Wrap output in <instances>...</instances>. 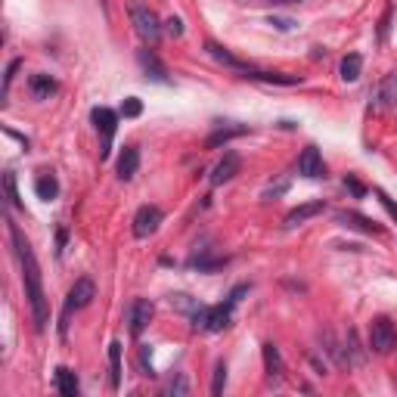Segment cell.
I'll use <instances>...</instances> for the list:
<instances>
[{"label": "cell", "mask_w": 397, "mask_h": 397, "mask_svg": "<svg viewBox=\"0 0 397 397\" xmlns=\"http://www.w3.org/2000/svg\"><path fill=\"white\" fill-rule=\"evenodd\" d=\"M267 4H301V0H267Z\"/></svg>", "instance_id": "35"}, {"label": "cell", "mask_w": 397, "mask_h": 397, "mask_svg": "<svg viewBox=\"0 0 397 397\" xmlns=\"http://www.w3.org/2000/svg\"><path fill=\"white\" fill-rule=\"evenodd\" d=\"M239 168H242L239 152H224V158L214 165V171H211V187H221V183L233 180V177L239 174Z\"/></svg>", "instance_id": "9"}, {"label": "cell", "mask_w": 397, "mask_h": 397, "mask_svg": "<svg viewBox=\"0 0 397 397\" xmlns=\"http://www.w3.org/2000/svg\"><path fill=\"white\" fill-rule=\"evenodd\" d=\"M205 50H208V56H214L217 62L230 65V69H236V72H251V65H249V62H242L239 56H233L230 50H227V47H221V44H217V40H208V44H205Z\"/></svg>", "instance_id": "11"}, {"label": "cell", "mask_w": 397, "mask_h": 397, "mask_svg": "<svg viewBox=\"0 0 397 397\" xmlns=\"http://www.w3.org/2000/svg\"><path fill=\"white\" fill-rule=\"evenodd\" d=\"M242 134H249L246 124H227V128H217L205 140V149H217V146H224V143H230L233 137H242Z\"/></svg>", "instance_id": "15"}, {"label": "cell", "mask_w": 397, "mask_h": 397, "mask_svg": "<svg viewBox=\"0 0 397 397\" xmlns=\"http://www.w3.org/2000/svg\"><path fill=\"white\" fill-rule=\"evenodd\" d=\"M264 366H267V376L273 379V382H280L283 379V357L280 351H276V344H264Z\"/></svg>", "instance_id": "19"}, {"label": "cell", "mask_w": 397, "mask_h": 397, "mask_svg": "<svg viewBox=\"0 0 397 397\" xmlns=\"http://www.w3.org/2000/svg\"><path fill=\"white\" fill-rule=\"evenodd\" d=\"M233 308H236L233 298H227L224 304H214V308H199L196 314L190 317L192 329H196V332H224L233 320Z\"/></svg>", "instance_id": "2"}, {"label": "cell", "mask_w": 397, "mask_h": 397, "mask_svg": "<svg viewBox=\"0 0 397 397\" xmlns=\"http://www.w3.org/2000/svg\"><path fill=\"white\" fill-rule=\"evenodd\" d=\"M10 236H13V246H16V255H19V264H22V283H25V298L31 304V317H35V326L38 329H47L50 323V308H47V295H44V280H40V267H38V258L31 246L25 242V236L19 233V227L10 224Z\"/></svg>", "instance_id": "1"}, {"label": "cell", "mask_w": 397, "mask_h": 397, "mask_svg": "<svg viewBox=\"0 0 397 397\" xmlns=\"http://www.w3.org/2000/svg\"><path fill=\"white\" fill-rule=\"evenodd\" d=\"M137 59H140L143 72H146V78L158 81V84H168V72H165V65L158 62V56L152 53V50H140V53H137Z\"/></svg>", "instance_id": "12"}, {"label": "cell", "mask_w": 397, "mask_h": 397, "mask_svg": "<svg viewBox=\"0 0 397 397\" xmlns=\"http://www.w3.org/2000/svg\"><path fill=\"white\" fill-rule=\"evenodd\" d=\"M109 366H112V388L121 385V344H109Z\"/></svg>", "instance_id": "24"}, {"label": "cell", "mask_w": 397, "mask_h": 397, "mask_svg": "<svg viewBox=\"0 0 397 397\" xmlns=\"http://www.w3.org/2000/svg\"><path fill=\"white\" fill-rule=\"evenodd\" d=\"M270 25H276L280 31H292V28H295V22H292V19H270Z\"/></svg>", "instance_id": "34"}, {"label": "cell", "mask_w": 397, "mask_h": 397, "mask_svg": "<svg viewBox=\"0 0 397 397\" xmlns=\"http://www.w3.org/2000/svg\"><path fill=\"white\" fill-rule=\"evenodd\" d=\"M397 344V329L388 317H376L369 323V351L376 354H391Z\"/></svg>", "instance_id": "4"}, {"label": "cell", "mask_w": 397, "mask_h": 397, "mask_svg": "<svg viewBox=\"0 0 397 397\" xmlns=\"http://www.w3.org/2000/svg\"><path fill=\"white\" fill-rule=\"evenodd\" d=\"M224 385H227V363L221 360V363H217V366H214V382H211V394H224Z\"/></svg>", "instance_id": "26"}, {"label": "cell", "mask_w": 397, "mask_h": 397, "mask_svg": "<svg viewBox=\"0 0 397 397\" xmlns=\"http://www.w3.org/2000/svg\"><path fill=\"white\" fill-rule=\"evenodd\" d=\"M165 31H168L171 38H180V35H183V22H180V19H168V22H165Z\"/></svg>", "instance_id": "33"}, {"label": "cell", "mask_w": 397, "mask_h": 397, "mask_svg": "<svg viewBox=\"0 0 397 397\" xmlns=\"http://www.w3.org/2000/svg\"><path fill=\"white\" fill-rule=\"evenodd\" d=\"M131 22H134V31H137L146 44H156V40L162 38V22H158V16L152 13L149 6L131 4Z\"/></svg>", "instance_id": "3"}, {"label": "cell", "mask_w": 397, "mask_h": 397, "mask_svg": "<svg viewBox=\"0 0 397 397\" xmlns=\"http://www.w3.org/2000/svg\"><path fill=\"white\" fill-rule=\"evenodd\" d=\"M140 168V149L137 146H124L121 156H118V177L121 180H131Z\"/></svg>", "instance_id": "14"}, {"label": "cell", "mask_w": 397, "mask_h": 397, "mask_svg": "<svg viewBox=\"0 0 397 397\" xmlns=\"http://www.w3.org/2000/svg\"><path fill=\"white\" fill-rule=\"evenodd\" d=\"M339 72H342V81H348V84H351V81H357V78H360V72H363V59H360L357 53L344 56Z\"/></svg>", "instance_id": "23"}, {"label": "cell", "mask_w": 397, "mask_h": 397, "mask_svg": "<svg viewBox=\"0 0 397 397\" xmlns=\"http://www.w3.org/2000/svg\"><path fill=\"white\" fill-rule=\"evenodd\" d=\"M165 221V214H162V208H156V205H143L137 214H134V236L137 239H146V236H152L162 227Z\"/></svg>", "instance_id": "6"}, {"label": "cell", "mask_w": 397, "mask_h": 397, "mask_svg": "<svg viewBox=\"0 0 397 397\" xmlns=\"http://www.w3.org/2000/svg\"><path fill=\"white\" fill-rule=\"evenodd\" d=\"M19 59H13V62L10 65H6V75H4V94H6V90H10V84H13V78H16V72H19Z\"/></svg>", "instance_id": "30"}, {"label": "cell", "mask_w": 397, "mask_h": 397, "mask_svg": "<svg viewBox=\"0 0 397 397\" xmlns=\"http://www.w3.org/2000/svg\"><path fill=\"white\" fill-rule=\"evenodd\" d=\"M326 211V205L323 202H308V205H298V208H292L289 214H285V227H298V224H304V221H310V217H317V214H323Z\"/></svg>", "instance_id": "13"}, {"label": "cell", "mask_w": 397, "mask_h": 397, "mask_svg": "<svg viewBox=\"0 0 397 397\" xmlns=\"http://www.w3.org/2000/svg\"><path fill=\"white\" fill-rule=\"evenodd\" d=\"M149 320H152V301L149 298L131 301V308H128V329H131L134 339H140V335L146 332Z\"/></svg>", "instance_id": "7"}, {"label": "cell", "mask_w": 397, "mask_h": 397, "mask_svg": "<svg viewBox=\"0 0 397 397\" xmlns=\"http://www.w3.org/2000/svg\"><path fill=\"white\" fill-rule=\"evenodd\" d=\"M94 295H97L94 283H90V280H78V283H75L72 289H69V298H65V314L87 308V304L94 301Z\"/></svg>", "instance_id": "10"}, {"label": "cell", "mask_w": 397, "mask_h": 397, "mask_svg": "<svg viewBox=\"0 0 397 397\" xmlns=\"http://www.w3.org/2000/svg\"><path fill=\"white\" fill-rule=\"evenodd\" d=\"M298 174L308 177V180H320V177H326V165H323V156H320L317 146H308L298 156Z\"/></svg>", "instance_id": "8"}, {"label": "cell", "mask_w": 397, "mask_h": 397, "mask_svg": "<svg viewBox=\"0 0 397 397\" xmlns=\"http://www.w3.org/2000/svg\"><path fill=\"white\" fill-rule=\"evenodd\" d=\"M140 112H143V103H140L137 97H128V99L121 103V115H124V118H137Z\"/></svg>", "instance_id": "28"}, {"label": "cell", "mask_w": 397, "mask_h": 397, "mask_svg": "<svg viewBox=\"0 0 397 397\" xmlns=\"http://www.w3.org/2000/svg\"><path fill=\"white\" fill-rule=\"evenodd\" d=\"M190 391V385H187V379L183 376H177L171 385H168V394H187Z\"/></svg>", "instance_id": "31"}, {"label": "cell", "mask_w": 397, "mask_h": 397, "mask_svg": "<svg viewBox=\"0 0 397 397\" xmlns=\"http://www.w3.org/2000/svg\"><path fill=\"white\" fill-rule=\"evenodd\" d=\"M4 187H6V199H10V205L22 208V199H19V190H16V174L13 171L4 174Z\"/></svg>", "instance_id": "25"}, {"label": "cell", "mask_w": 397, "mask_h": 397, "mask_svg": "<svg viewBox=\"0 0 397 397\" xmlns=\"http://www.w3.org/2000/svg\"><path fill=\"white\" fill-rule=\"evenodd\" d=\"M363 363V351H360V342H357V332H348V342H344V366H360Z\"/></svg>", "instance_id": "22"}, {"label": "cell", "mask_w": 397, "mask_h": 397, "mask_svg": "<svg viewBox=\"0 0 397 397\" xmlns=\"http://www.w3.org/2000/svg\"><path fill=\"white\" fill-rule=\"evenodd\" d=\"M56 391L62 397H75V394H78V379H75V373L69 366H59L56 369Z\"/></svg>", "instance_id": "20"}, {"label": "cell", "mask_w": 397, "mask_h": 397, "mask_svg": "<svg viewBox=\"0 0 397 397\" xmlns=\"http://www.w3.org/2000/svg\"><path fill=\"white\" fill-rule=\"evenodd\" d=\"M171 304H177V308H180L183 310V314H196V310L202 308V304H196V301H190V295H174V298H171Z\"/></svg>", "instance_id": "27"}, {"label": "cell", "mask_w": 397, "mask_h": 397, "mask_svg": "<svg viewBox=\"0 0 397 397\" xmlns=\"http://www.w3.org/2000/svg\"><path fill=\"white\" fill-rule=\"evenodd\" d=\"M376 199H379V202H382V208H385V211H388V214H391V217H394V221H397V202H394L391 196H388V192H385V190H376Z\"/></svg>", "instance_id": "29"}, {"label": "cell", "mask_w": 397, "mask_h": 397, "mask_svg": "<svg viewBox=\"0 0 397 397\" xmlns=\"http://www.w3.org/2000/svg\"><path fill=\"white\" fill-rule=\"evenodd\" d=\"M335 221L339 224H344V227H354V230H360V233H379V227L369 221V217H363V214H357V211H339L335 214Z\"/></svg>", "instance_id": "16"}, {"label": "cell", "mask_w": 397, "mask_h": 397, "mask_svg": "<svg viewBox=\"0 0 397 397\" xmlns=\"http://www.w3.org/2000/svg\"><path fill=\"white\" fill-rule=\"evenodd\" d=\"M246 78H251V81H264V84H283V87H292V84H301V75H283V72H258V69L246 72Z\"/></svg>", "instance_id": "17"}, {"label": "cell", "mask_w": 397, "mask_h": 397, "mask_svg": "<svg viewBox=\"0 0 397 397\" xmlns=\"http://www.w3.org/2000/svg\"><path fill=\"white\" fill-rule=\"evenodd\" d=\"M28 90H31V97H35V99H50L59 90V84L50 78V75H31Z\"/></svg>", "instance_id": "18"}, {"label": "cell", "mask_w": 397, "mask_h": 397, "mask_svg": "<svg viewBox=\"0 0 397 397\" xmlns=\"http://www.w3.org/2000/svg\"><path fill=\"white\" fill-rule=\"evenodd\" d=\"M90 118H94L97 131L103 134V149H99V158H106L109 146H112V137H115V128H118V115L112 112V109H106V106H97L94 112H90Z\"/></svg>", "instance_id": "5"}, {"label": "cell", "mask_w": 397, "mask_h": 397, "mask_svg": "<svg viewBox=\"0 0 397 397\" xmlns=\"http://www.w3.org/2000/svg\"><path fill=\"white\" fill-rule=\"evenodd\" d=\"M35 192H38V199H44V202L56 199L59 196V180H56L53 174H40L38 180H35Z\"/></svg>", "instance_id": "21"}, {"label": "cell", "mask_w": 397, "mask_h": 397, "mask_svg": "<svg viewBox=\"0 0 397 397\" xmlns=\"http://www.w3.org/2000/svg\"><path fill=\"white\" fill-rule=\"evenodd\" d=\"M344 187H348V190H351L357 199H363V196H366V190H363V183H360V180H354V177H344Z\"/></svg>", "instance_id": "32"}]
</instances>
